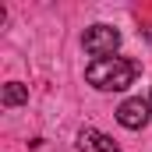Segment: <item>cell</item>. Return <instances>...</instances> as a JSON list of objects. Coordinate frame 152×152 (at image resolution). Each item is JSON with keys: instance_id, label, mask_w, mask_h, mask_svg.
Wrapping results in <instances>:
<instances>
[{"instance_id": "obj_1", "label": "cell", "mask_w": 152, "mask_h": 152, "mask_svg": "<svg viewBox=\"0 0 152 152\" xmlns=\"http://www.w3.org/2000/svg\"><path fill=\"white\" fill-rule=\"evenodd\" d=\"M138 64L127 57H106V60H92L85 67V81L99 92H124L127 85H134Z\"/></svg>"}, {"instance_id": "obj_2", "label": "cell", "mask_w": 152, "mask_h": 152, "mask_svg": "<svg viewBox=\"0 0 152 152\" xmlns=\"http://www.w3.org/2000/svg\"><path fill=\"white\" fill-rule=\"evenodd\" d=\"M81 46H85V53L88 57H96V60H106V57H113L117 46H120V32H117L113 25H92V28H85V36H81Z\"/></svg>"}, {"instance_id": "obj_3", "label": "cell", "mask_w": 152, "mask_h": 152, "mask_svg": "<svg viewBox=\"0 0 152 152\" xmlns=\"http://www.w3.org/2000/svg\"><path fill=\"white\" fill-rule=\"evenodd\" d=\"M152 117V103H145V99H124L120 106H117V124L120 127H127V131H142L145 124H149Z\"/></svg>"}, {"instance_id": "obj_4", "label": "cell", "mask_w": 152, "mask_h": 152, "mask_svg": "<svg viewBox=\"0 0 152 152\" xmlns=\"http://www.w3.org/2000/svg\"><path fill=\"white\" fill-rule=\"evenodd\" d=\"M117 145L96 127H81L78 131V152H113Z\"/></svg>"}, {"instance_id": "obj_5", "label": "cell", "mask_w": 152, "mask_h": 152, "mask_svg": "<svg viewBox=\"0 0 152 152\" xmlns=\"http://www.w3.org/2000/svg\"><path fill=\"white\" fill-rule=\"evenodd\" d=\"M0 103H4V106H21V103H28V85H21V81H7L4 92H0Z\"/></svg>"}, {"instance_id": "obj_6", "label": "cell", "mask_w": 152, "mask_h": 152, "mask_svg": "<svg viewBox=\"0 0 152 152\" xmlns=\"http://www.w3.org/2000/svg\"><path fill=\"white\" fill-rule=\"evenodd\" d=\"M113 152H120V149H113Z\"/></svg>"}, {"instance_id": "obj_7", "label": "cell", "mask_w": 152, "mask_h": 152, "mask_svg": "<svg viewBox=\"0 0 152 152\" xmlns=\"http://www.w3.org/2000/svg\"><path fill=\"white\" fill-rule=\"evenodd\" d=\"M149 103H152V99H149Z\"/></svg>"}]
</instances>
